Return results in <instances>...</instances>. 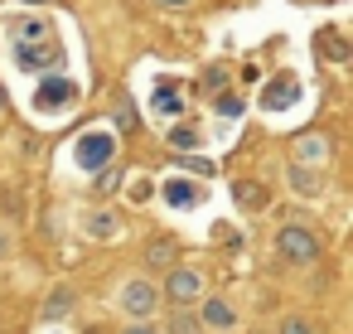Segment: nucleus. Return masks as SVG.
<instances>
[{"mask_svg":"<svg viewBox=\"0 0 353 334\" xmlns=\"http://www.w3.org/2000/svg\"><path fill=\"white\" fill-rule=\"evenodd\" d=\"M276 252H281V262H290V266H310V262H319V237H314L310 228H300V223H285V228L276 233Z\"/></svg>","mask_w":353,"mask_h":334,"instance_id":"nucleus-1","label":"nucleus"},{"mask_svg":"<svg viewBox=\"0 0 353 334\" xmlns=\"http://www.w3.org/2000/svg\"><path fill=\"white\" fill-rule=\"evenodd\" d=\"M121 310L131 315V320H150L155 310H160V286L155 281H145V276H136V281H121Z\"/></svg>","mask_w":353,"mask_h":334,"instance_id":"nucleus-2","label":"nucleus"},{"mask_svg":"<svg viewBox=\"0 0 353 334\" xmlns=\"http://www.w3.org/2000/svg\"><path fill=\"white\" fill-rule=\"evenodd\" d=\"M199 291H203V281H199V271H189V266H174L170 276H165V300L170 305H194L199 300Z\"/></svg>","mask_w":353,"mask_h":334,"instance_id":"nucleus-3","label":"nucleus"},{"mask_svg":"<svg viewBox=\"0 0 353 334\" xmlns=\"http://www.w3.org/2000/svg\"><path fill=\"white\" fill-rule=\"evenodd\" d=\"M78 165H83V170H102V165H112V136H107V131L83 136V141H78Z\"/></svg>","mask_w":353,"mask_h":334,"instance_id":"nucleus-4","label":"nucleus"},{"mask_svg":"<svg viewBox=\"0 0 353 334\" xmlns=\"http://www.w3.org/2000/svg\"><path fill=\"white\" fill-rule=\"evenodd\" d=\"M285 179H290V189H295L300 199H319V194H324V179H319V170H310V165H295V160H290Z\"/></svg>","mask_w":353,"mask_h":334,"instance_id":"nucleus-5","label":"nucleus"},{"mask_svg":"<svg viewBox=\"0 0 353 334\" xmlns=\"http://www.w3.org/2000/svg\"><path fill=\"white\" fill-rule=\"evenodd\" d=\"M34 97H39V107H54V112H59L63 102H73V97H78V88H73L68 78H44Z\"/></svg>","mask_w":353,"mask_h":334,"instance_id":"nucleus-6","label":"nucleus"},{"mask_svg":"<svg viewBox=\"0 0 353 334\" xmlns=\"http://www.w3.org/2000/svg\"><path fill=\"white\" fill-rule=\"evenodd\" d=\"M73 305H78V295H73L68 286L49 291V300H44V324H59V320H68V315H73Z\"/></svg>","mask_w":353,"mask_h":334,"instance_id":"nucleus-7","label":"nucleus"},{"mask_svg":"<svg viewBox=\"0 0 353 334\" xmlns=\"http://www.w3.org/2000/svg\"><path fill=\"white\" fill-rule=\"evenodd\" d=\"M329 160V141L324 136H300L295 141V165H319Z\"/></svg>","mask_w":353,"mask_h":334,"instance_id":"nucleus-8","label":"nucleus"},{"mask_svg":"<svg viewBox=\"0 0 353 334\" xmlns=\"http://www.w3.org/2000/svg\"><path fill=\"white\" fill-rule=\"evenodd\" d=\"M165 204H174V208L199 204V184H189V179H170V184H165Z\"/></svg>","mask_w":353,"mask_h":334,"instance_id":"nucleus-9","label":"nucleus"},{"mask_svg":"<svg viewBox=\"0 0 353 334\" xmlns=\"http://www.w3.org/2000/svg\"><path fill=\"white\" fill-rule=\"evenodd\" d=\"M203 320H208L213 329H232V324H237V310H232L228 300H208V305H203Z\"/></svg>","mask_w":353,"mask_h":334,"instance_id":"nucleus-10","label":"nucleus"},{"mask_svg":"<svg viewBox=\"0 0 353 334\" xmlns=\"http://www.w3.org/2000/svg\"><path fill=\"white\" fill-rule=\"evenodd\" d=\"M165 146H170L174 155H189V150L199 146V126H174V131L165 136Z\"/></svg>","mask_w":353,"mask_h":334,"instance_id":"nucleus-11","label":"nucleus"},{"mask_svg":"<svg viewBox=\"0 0 353 334\" xmlns=\"http://www.w3.org/2000/svg\"><path fill=\"white\" fill-rule=\"evenodd\" d=\"M232 199H237V204H247V208H261V204H266V189H261V184H252V179H242V184H232Z\"/></svg>","mask_w":353,"mask_h":334,"instance_id":"nucleus-12","label":"nucleus"},{"mask_svg":"<svg viewBox=\"0 0 353 334\" xmlns=\"http://www.w3.org/2000/svg\"><path fill=\"white\" fill-rule=\"evenodd\" d=\"M295 92H300V88H295L290 78H281V83H271V88H266V107L276 112L281 102H295Z\"/></svg>","mask_w":353,"mask_h":334,"instance_id":"nucleus-13","label":"nucleus"},{"mask_svg":"<svg viewBox=\"0 0 353 334\" xmlns=\"http://www.w3.org/2000/svg\"><path fill=\"white\" fill-rule=\"evenodd\" d=\"M170 262H174V242H170V237L145 247V266H170Z\"/></svg>","mask_w":353,"mask_h":334,"instance_id":"nucleus-14","label":"nucleus"},{"mask_svg":"<svg viewBox=\"0 0 353 334\" xmlns=\"http://www.w3.org/2000/svg\"><path fill=\"white\" fill-rule=\"evenodd\" d=\"M92 189H97V194H112V189H121V165H102Z\"/></svg>","mask_w":353,"mask_h":334,"instance_id":"nucleus-15","label":"nucleus"},{"mask_svg":"<svg viewBox=\"0 0 353 334\" xmlns=\"http://www.w3.org/2000/svg\"><path fill=\"white\" fill-rule=\"evenodd\" d=\"M155 107H160V112H179V92H174L170 83H165V88H155Z\"/></svg>","mask_w":353,"mask_h":334,"instance_id":"nucleus-16","label":"nucleus"},{"mask_svg":"<svg viewBox=\"0 0 353 334\" xmlns=\"http://www.w3.org/2000/svg\"><path fill=\"white\" fill-rule=\"evenodd\" d=\"M242 107H247V102H242V97H232V92H223V97H218V112H223V117H242Z\"/></svg>","mask_w":353,"mask_h":334,"instance_id":"nucleus-17","label":"nucleus"},{"mask_svg":"<svg viewBox=\"0 0 353 334\" xmlns=\"http://www.w3.org/2000/svg\"><path fill=\"white\" fill-rule=\"evenodd\" d=\"M170 334H199V324H194V315H184V310H179V315L170 320Z\"/></svg>","mask_w":353,"mask_h":334,"instance_id":"nucleus-18","label":"nucleus"},{"mask_svg":"<svg viewBox=\"0 0 353 334\" xmlns=\"http://www.w3.org/2000/svg\"><path fill=\"white\" fill-rule=\"evenodd\" d=\"M117 126H121V131H136V112H131V102L117 107Z\"/></svg>","mask_w":353,"mask_h":334,"instance_id":"nucleus-19","label":"nucleus"},{"mask_svg":"<svg viewBox=\"0 0 353 334\" xmlns=\"http://www.w3.org/2000/svg\"><path fill=\"white\" fill-rule=\"evenodd\" d=\"M281 334H314V329H310V320H300V315H290V320L281 324Z\"/></svg>","mask_w":353,"mask_h":334,"instance_id":"nucleus-20","label":"nucleus"},{"mask_svg":"<svg viewBox=\"0 0 353 334\" xmlns=\"http://www.w3.org/2000/svg\"><path fill=\"white\" fill-rule=\"evenodd\" d=\"M126 334H160V329H155V324H150V320H136V324H131V329H126Z\"/></svg>","mask_w":353,"mask_h":334,"instance_id":"nucleus-21","label":"nucleus"},{"mask_svg":"<svg viewBox=\"0 0 353 334\" xmlns=\"http://www.w3.org/2000/svg\"><path fill=\"white\" fill-rule=\"evenodd\" d=\"M160 6H174V10H184V6H194V0H160Z\"/></svg>","mask_w":353,"mask_h":334,"instance_id":"nucleus-22","label":"nucleus"},{"mask_svg":"<svg viewBox=\"0 0 353 334\" xmlns=\"http://www.w3.org/2000/svg\"><path fill=\"white\" fill-rule=\"evenodd\" d=\"M6 247H10V242H6V237H0V257H6Z\"/></svg>","mask_w":353,"mask_h":334,"instance_id":"nucleus-23","label":"nucleus"},{"mask_svg":"<svg viewBox=\"0 0 353 334\" xmlns=\"http://www.w3.org/2000/svg\"><path fill=\"white\" fill-rule=\"evenodd\" d=\"M0 107H6V88H0Z\"/></svg>","mask_w":353,"mask_h":334,"instance_id":"nucleus-24","label":"nucleus"},{"mask_svg":"<svg viewBox=\"0 0 353 334\" xmlns=\"http://www.w3.org/2000/svg\"><path fill=\"white\" fill-rule=\"evenodd\" d=\"M30 6H39V0H30Z\"/></svg>","mask_w":353,"mask_h":334,"instance_id":"nucleus-25","label":"nucleus"}]
</instances>
